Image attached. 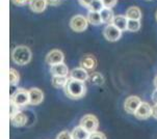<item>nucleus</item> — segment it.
I'll return each mask as SVG.
<instances>
[{
	"instance_id": "nucleus-1",
	"label": "nucleus",
	"mask_w": 157,
	"mask_h": 139,
	"mask_svg": "<svg viewBox=\"0 0 157 139\" xmlns=\"http://www.w3.org/2000/svg\"><path fill=\"white\" fill-rule=\"evenodd\" d=\"M65 93L68 98L72 100H79L82 97H84L86 92V86L84 82L77 81L74 79H69L67 85L65 86Z\"/></svg>"
},
{
	"instance_id": "nucleus-2",
	"label": "nucleus",
	"mask_w": 157,
	"mask_h": 139,
	"mask_svg": "<svg viewBox=\"0 0 157 139\" xmlns=\"http://www.w3.org/2000/svg\"><path fill=\"white\" fill-rule=\"evenodd\" d=\"M31 51L26 46H18L13 50L12 59L18 66H25L31 60Z\"/></svg>"
},
{
	"instance_id": "nucleus-3",
	"label": "nucleus",
	"mask_w": 157,
	"mask_h": 139,
	"mask_svg": "<svg viewBox=\"0 0 157 139\" xmlns=\"http://www.w3.org/2000/svg\"><path fill=\"white\" fill-rule=\"evenodd\" d=\"M10 101H13L19 107L27 105L29 104V90H26L24 88H18L14 92V95H12Z\"/></svg>"
},
{
	"instance_id": "nucleus-4",
	"label": "nucleus",
	"mask_w": 157,
	"mask_h": 139,
	"mask_svg": "<svg viewBox=\"0 0 157 139\" xmlns=\"http://www.w3.org/2000/svg\"><path fill=\"white\" fill-rule=\"evenodd\" d=\"M80 126L82 128H84L89 133L96 132L99 127V122H98L97 117L93 114H86L81 118Z\"/></svg>"
},
{
	"instance_id": "nucleus-5",
	"label": "nucleus",
	"mask_w": 157,
	"mask_h": 139,
	"mask_svg": "<svg viewBox=\"0 0 157 139\" xmlns=\"http://www.w3.org/2000/svg\"><path fill=\"white\" fill-rule=\"evenodd\" d=\"M87 24H89V21L86 18H84L81 15H76L71 19L70 27L72 30L76 31V32H82L87 28Z\"/></svg>"
},
{
	"instance_id": "nucleus-6",
	"label": "nucleus",
	"mask_w": 157,
	"mask_h": 139,
	"mask_svg": "<svg viewBox=\"0 0 157 139\" xmlns=\"http://www.w3.org/2000/svg\"><path fill=\"white\" fill-rule=\"evenodd\" d=\"M103 34H104V37L108 42H117L118 39H121L122 31L119 28H117L113 24H109L105 27Z\"/></svg>"
},
{
	"instance_id": "nucleus-7",
	"label": "nucleus",
	"mask_w": 157,
	"mask_h": 139,
	"mask_svg": "<svg viewBox=\"0 0 157 139\" xmlns=\"http://www.w3.org/2000/svg\"><path fill=\"white\" fill-rule=\"evenodd\" d=\"M140 99L136 97V96H130L125 100L124 103V109L126 110V112H128L130 114H134L136 112L137 108L140 107Z\"/></svg>"
},
{
	"instance_id": "nucleus-8",
	"label": "nucleus",
	"mask_w": 157,
	"mask_h": 139,
	"mask_svg": "<svg viewBox=\"0 0 157 139\" xmlns=\"http://www.w3.org/2000/svg\"><path fill=\"white\" fill-rule=\"evenodd\" d=\"M63 59H65V55L60 50H52L46 56V62L51 66L63 63Z\"/></svg>"
},
{
	"instance_id": "nucleus-9",
	"label": "nucleus",
	"mask_w": 157,
	"mask_h": 139,
	"mask_svg": "<svg viewBox=\"0 0 157 139\" xmlns=\"http://www.w3.org/2000/svg\"><path fill=\"white\" fill-rule=\"evenodd\" d=\"M152 109H153V107H151L149 103L142 102L140 107L137 108L136 112L134 113V115L136 116L138 119H147L152 115Z\"/></svg>"
},
{
	"instance_id": "nucleus-10",
	"label": "nucleus",
	"mask_w": 157,
	"mask_h": 139,
	"mask_svg": "<svg viewBox=\"0 0 157 139\" xmlns=\"http://www.w3.org/2000/svg\"><path fill=\"white\" fill-rule=\"evenodd\" d=\"M44 93L41 89L36 87L29 89V104L30 105H39L43 102Z\"/></svg>"
},
{
	"instance_id": "nucleus-11",
	"label": "nucleus",
	"mask_w": 157,
	"mask_h": 139,
	"mask_svg": "<svg viewBox=\"0 0 157 139\" xmlns=\"http://www.w3.org/2000/svg\"><path fill=\"white\" fill-rule=\"evenodd\" d=\"M70 76H71V79L84 82V81H87L90 75L87 74L86 70H84L82 68H76V69L72 70V72L70 73Z\"/></svg>"
},
{
	"instance_id": "nucleus-12",
	"label": "nucleus",
	"mask_w": 157,
	"mask_h": 139,
	"mask_svg": "<svg viewBox=\"0 0 157 139\" xmlns=\"http://www.w3.org/2000/svg\"><path fill=\"white\" fill-rule=\"evenodd\" d=\"M113 24L117 28H119L121 31H125L128 28V18L123 15L114 16Z\"/></svg>"
},
{
	"instance_id": "nucleus-13",
	"label": "nucleus",
	"mask_w": 157,
	"mask_h": 139,
	"mask_svg": "<svg viewBox=\"0 0 157 139\" xmlns=\"http://www.w3.org/2000/svg\"><path fill=\"white\" fill-rule=\"evenodd\" d=\"M97 66V60L93 55H86L80 59V68L84 70H93Z\"/></svg>"
},
{
	"instance_id": "nucleus-14",
	"label": "nucleus",
	"mask_w": 157,
	"mask_h": 139,
	"mask_svg": "<svg viewBox=\"0 0 157 139\" xmlns=\"http://www.w3.org/2000/svg\"><path fill=\"white\" fill-rule=\"evenodd\" d=\"M46 0H29V9L34 13H42L46 9Z\"/></svg>"
},
{
	"instance_id": "nucleus-15",
	"label": "nucleus",
	"mask_w": 157,
	"mask_h": 139,
	"mask_svg": "<svg viewBox=\"0 0 157 139\" xmlns=\"http://www.w3.org/2000/svg\"><path fill=\"white\" fill-rule=\"evenodd\" d=\"M50 72L53 76H63L67 77V75L69 74V69L65 63H58V65L52 66L50 69Z\"/></svg>"
},
{
	"instance_id": "nucleus-16",
	"label": "nucleus",
	"mask_w": 157,
	"mask_h": 139,
	"mask_svg": "<svg viewBox=\"0 0 157 139\" xmlns=\"http://www.w3.org/2000/svg\"><path fill=\"white\" fill-rule=\"evenodd\" d=\"M90 135V133L87 132L81 126L74 128V130L72 131V137H73V139H89Z\"/></svg>"
},
{
	"instance_id": "nucleus-17",
	"label": "nucleus",
	"mask_w": 157,
	"mask_h": 139,
	"mask_svg": "<svg viewBox=\"0 0 157 139\" xmlns=\"http://www.w3.org/2000/svg\"><path fill=\"white\" fill-rule=\"evenodd\" d=\"M87 81H89L90 84H94V85H102V84H104L105 79H104V77H103V75L101 73L94 72V73L90 74Z\"/></svg>"
},
{
	"instance_id": "nucleus-18",
	"label": "nucleus",
	"mask_w": 157,
	"mask_h": 139,
	"mask_svg": "<svg viewBox=\"0 0 157 139\" xmlns=\"http://www.w3.org/2000/svg\"><path fill=\"white\" fill-rule=\"evenodd\" d=\"M10 121H12V124L14 125V127H23L27 122V117L22 112H19L15 116H13Z\"/></svg>"
},
{
	"instance_id": "nucleus-19",
	"label": "nucleus",
	"mask_w": 157,
	"mask_h": 139,
	"mask_svg": "<svg viewBox=\"0 0 157 139\" xmlns=\"http://www.w3.org/2000/svg\"><path fill=\"white\" fill-rule=\"evenodd\" d=\"M126 17L128 18V20H137L140 21V19L142 18V12L137 6H131L127 9Z\"/></svg>"
},
{
	"instance_id": "nucleus-20",
	"label": "nucleus",
	"mask_w": 157,
	"mask_h": 139,
	"mask_svg": "<svg viewBox=\"0 0 157 139\" xmlns=\"http://www.w3.org/2000/svg\"><path fill=\"white\" fill-rule=\"evenodd\" d=\"M101 14V18H102V22L103 23H107L108 25L109 24H113V12L111 9H103L100 12Z\"/></svg>"
},
{
	"instance_id": "nucleus-21",
	"label": "nucleus",
	"mask_w": 157,
	"mask_h": 139,
	"mask_svg": "<svg viewBox=\"0 0 157 139\" xmlns=\"http://www.w3.org/2000/svg\"><path fill=\"white\" fill-rule=\"evenodd\" d=\"M87 21L92 25H100L102 22V18H101V14L99 12H89L87 14Z\"/></svg>"
},
{
	"instance_id": "nucleus-22",
	"label": "nucleus",
	"mask_w": 157,
	"mask_h": 139,
	"mask_svg": "<svg viewBox=\"0 0 157 139\" xmlns=\"http://www.w3.org/2000/svg\"><path fill=\"white\" fill-rule=\"evenodd\" d=\"M69 81L68 77H63V76H53L52 77V84L54 87H57V88H60V87H63L67 85Z\"/></svg>"
},
{
	"instance_id": "nucleus-23",
	"label": "nucleus",
	"mask_w": 157,
	"mask_h": 139,
	"mask_svg": "<svg viewBox=\"0 0 157 139\" xmlns=\"http://www.w3.org/2000/svg\"><path fill=\"white\" fill-rule=\"evenodd\" d=\"M20 80V76L19 73L16 71L15 69L10 68V83L12 86H17L18 83H19Z\"/></svg>"
},
{
	"instance_id": "nucleus-24",
	"label": "nucleus",
	"mask_w": 157,
	"mask_h": 139,
	"mask_svg": "<svg viewBox=\"0 0 157 139\" xmlns=\"http://www.w3.org/2000/svg\"><path fill=\"white\" fill-rule=\"evenodd\" d=\"M103 9H104V5H103L102 0H93L89 6L90 12H99L100 13Z\"/></svg>"
},
{
	"instance_id": "nucleus-25",
	"label": "nucleus",
	"mask_w": 157,
	"mask_h": 139,
	"mask_svg": "<svg viewBox=\"0 0 157 139\" xmlns=\"http://www.w3.org/2000/svg\"><path fill=\"white\" fill-rule=\"evenodd\" d=\"M140 22L137 20H128V28L127 30L135 32V31L140 30Z\"/></svg>"
},
{
	"instance_id": "nucleus-26",
	"label": "nucleus",
	"mask_w": 157,
	"mask_h": 139,
	"mask_svg": "<svg viewBox=\"0 0 157 139\" xmlns=\"http://www.w3.org/2000/svg\"><path fill=\"white\" fill-rule=\"evenodd\" d=\"M19 106H17L16 104L13 102V101H10V118H12L13 116H15L17 113H19Z\"/></svg>"
},
{
	"instance_id": "nucleus-27",
	"label": "nucleus",
	"mask_w": 157,
	"mask_h": 139,
	"mask_svg": "<svg viewBox=\"0 0 157 139\" xmlns=\"http://www.w3.org/2000/svg\"><path fill=\"white\" fill-rule=\"evenodd\" d=\"M102 2L105 9H113L114 5L117 4L118 0H102Z\"/></svg>"
},
{
	"instance_id": "nucleus-28",
	"label": "nucleus",
	"mask_w": 157,
	"mask_h": 139,
	"mask_svg": "<svg viewBox=\"0 0 157 139\" xmlns=\"http://www.w3.org/2000/svg\"><path fill=\"white\" fill-rule=\"evenodd\" d=\"M89 139H106V137H105V135L103 134V133L96 131V132L90 133V138H89Z\"/></svg>"
},
{
	"instance_id": "nucleus-29",
	"label": "nucleus",
	"mask_w": 157,
	"mask_h": 139,
	"mask_svg": "<svg viewBox=\"0 0 157 139\" xmlns=\"http://www.w3.org/2000/svg\"><path fill=\"white\" fill-rule=\"evenodd\" d=\"M56 139H73V137H72V133H69L68 131H63L57 135Z\"/></svg>"
},
{
	"instance_id": "nucleus-30",
	"label": "nucleus",
	"mask_w": 157,
	"mask_h": 139,
	"mask_svg": "<svg viewBox=\"0 0 157 139\" xmlns=\"http://www.w3.org/2000/svg\"><path fill=\"white\" fill-rule=\"evenodd\" d=\"M78 1H79V3L82 5V6H86V7H87V9H89L90 2H92L93 0H78Z\"/></svg>"
},
{
	"instance_id": "nucleus-31",
	"label": "nucleus",
	"mask_w": 157,
	"mask_h": 139,
	"mask_svg": "<svg viewBox=\"0 0 157 139\" xmlns=\"http://www.w3.org/2000/svg\"><path fill=\"white\" fill-rule=\"evenodd\" d=\"M47 1V4H50V5H57L62 2V0H46Z\"/></svg>"
},
{
	"instance_id": "nucleus-32",
	"label": "nucleus",
	"mask_w": 157,
	"mask_h": 139,
	"mask_svg": "<svg viewBox=\"0 0 157 139\" xmlns=\"http://www.w3.org/2000/svg\"><path fill=\"white\" fill-rule=\"evenodd\" d=\"M12 1L16 5H24L27 2V0H12Z\"/></svg>"
},
{
	"instance_id": "nucleus-33",
	"label": "nucleus",
	"mask_w": 157,
	"mask_h": 139,
	"mask_svg": "<svg viewBox=\"0 0 157 139\" xmlns=\"http://www.w3.org/2000/svg\"><path fill=\"white\" fill-rule=\"evenodd\" d=\"M152 116L155 119H157V104H155V106H154L152 109Z\"/></svg>"
},
{
	"instance_id": "nucleus-34",
	"label": "nucleus",
	"mask_w": 157,
	"mask_h": 139,
	"mask_svg": "<svg viewBox=\"0 0 157 139\" xmlns=\"http://www.w3.org/2000/svg\"><path fill=\"white\" fill-rule=\"evenodd\" d=\"M152 100H153L154 103L157 104V89L154 90L153 93H152Z\"/></svg>"
},
{
	"instance_id": "nucleus-35",
	"label": "nucleus",
	"mask_w": 157,
	"mask_h": 139,
	"mask_svg": "<svg viewBox=\"0 0 157 139\" xmlns=\"http://www.w3.org/2000/svg\"><path fill=\"white\" fill-rule=\"evenodd\" d=\"M154 85H155V87L157 88V76L155 77V79H154Z\"/></svg>"
},
{
	"instance_id": "nucleus-36",
	"label": "nucleus",
	"mask_w": 157,
	"mask_h": 139,
	"mask_svg": "<svg viewBox=\"0 0 157 139\" xmlns=\"http://www.w3.org/2000/svg\"><path fill=\"white\" fill-rule=\"evenodd\" d=\"M155 18H156V20H157V12H156V14H155Z\"/></svg>"
}]
</instances>
